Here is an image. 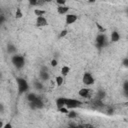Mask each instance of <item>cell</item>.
<instances>
[{
  "instance_id": "obj_21",
  "label": "cell",
  "mask_w": 128,
  "mask_h": 128,
  "mask_svg": "<svg viewBox=\"0 0 128 128\" xmlns=\"http://www.w3.org/2000/svg\"><path fill=\"white\" fill-rule=\"evenodd\" d=\"M123 92L126 96H128V81L127 80L124 81V83H123Z\"/></svg>"
},
{
  "instance_id": "obj_30",
  "label": "cell",
  "mask_w": 128,
  "mask_h": 128,
  "mask_svg": "<svg viewBox=\"0 0 128 128\" xmlns=\"http://www.w3.org/2000/svg\"><path fill=\"white\" fill-rule=\"evenodd\" d=\"M84 128H95L92 124H84Z\"/></svg>"
},
{
  "instance_id": "obj_18",
  "label": "cell",
  "mask_w": 128,
  "mask_h": 128,
  "mask_svg": "<svg viewBox=\"0 0 128 128\" xmlns=\"http://www.w3.org/2000/svg\"><path fill=\"white\" fill-rule=\"evenodd\" d=\"M37 97H38V95H36L35 93H29V94L27 95V99H28L29 102H33L34 100L37 99Z\"/></svg>"
},
{
  "instance_id": "obj_9",
  "label": "cell",
  "mask_w": 128,
  "mask_h": 128,
  "mask_svg": "<svg viewBox=\"0 0 128 128\" xmlns=\"http://www.w3.org/2000/svg\"><path fill=\"white\" fill-rule=\"evenodd\" d=\"M79 96L82 98H89L91 96V90L89 88H81L78 92Z\"/></svg>"
},
{
  "instance_id": "obj_31",
  "label": "cell",
  "mask_w": 128,
  "mask_h": 128,
  "mask_svg": "<svg viewBox=\"0 0 128 128\" xmlns=\"http://www.w3.org/2000/svg\"><path fill=\"white\" fill-rule=\"evenodd\" d=\"M4 20H5V18H4V16H3V15H1V16H0V23H1V24H3V22H4Z\"/></svg>"
},
{
  "instance_id": "obj_3",
  "label": "cell",
  "mask_w": 128,
  "mask_h": 128,
  "mask_svg": "<svg viewBox=\"0 0 128 128\" xmlns=\"http://www.w3.org/2000/svg\"><path fill=\"white\" fill-rule=\"evenodd\" d=\"M82 105V102L80 100H77V99H74V98H67L66 97V105L65 107H67L68 109H75V108H78Z\"/></svg>"
},
{
  "instance_id": "obj_8",
  "label": "cell",
  "mask_w": 128,
  "mask_h": 128,
  "mask_svg": "<svg viewBox=\"0 0 128 128\" xmlns=\"http://www.w3.org/2000/svg\"><path fill=\"white\" fill-rule=\"evenodd\" d=\"M77 21V15L76 14H67L65 17V22L68 25H71Z\"/></svg>"
},
{
  "instance_id": "obj_24",
  "label": "cell",
  "mask_w": 128,
  "mask_h": 128,
  "mask_svg": "<svg viewBox=\"0 0 128 128\" xmlns=\"http://www.w3.org/2000/svg\"><path fill=\"white\" fill-rule=\"evenodd\" d=\"M122 65H123L125 68H128V57H126V58H124V59L122 60Z\"/></svg>"
},
{
  "instance_id": "obj_10",
  "label": "cell",
  "mask_w": 128,
  "mask_h": 128,
  "mask_svg": "<svg viewBox=\"0 0 128 128\" xmlns=\"http://www.w3.org/2000/svg\"><path fill=\"white\" fill-rule=\"evenodd\" d=\"M65 105H66V97H58L56 99V107L58 108V110L65 107Z\"/></svg>"
},
{
  "instance_id": "obj_11",
  "label": "cell",
  "mask_w": 128,
  "mask_h": 128,
  "mask_svg": "<svg viewBox=\"0 0 128 128\" xmlns=\"http://www.w3.org/2000/svg\"><path fill=\"white\" fill-rule=\"evenodd\" d=\"M69 7L68 6H66V5H64V6H58L57 7V12H58V14H60V15H64V14H66L67 15V12L69 11Z\"/></svg>"
},
{
  "instance_id": "obj_4",
  "label": "cell",
  "mask_w": 128,
  "mask_h": 128,
  "mask_svg": "<svg viewBox=\"0 0 128 128\" xmlns=\"http://www.w3.org/2000/svg\"><path fill=\"white\" fill-rule=\"evenodd\" d=\"M82 81H83V83H84L85 85H87V86H91V85L94 84L95 79H94V77L92 76L91 73H89V72H85V73L83 74Z\"/></svg>"
},
{
  "instance_id": "obj_19",
  "label": "cell",
  "mask_w": 128,
  "mask_h": 128,
  "mask_svg": "<svg viewBox=\"0 0 128 128\" xmlns=\"http://www.w3.org/2000/svg\"><path fill=\"white\" fill-rule=\"evenodd\" d=\"M7 51L8 53H15L16 52V48L13 44H8L7 45Z\"/></svg>"
},
{
  "instance_id": "obj_26",
  "label": "cell",
  "mask_w": 128,
  "mask_h": 128,
  "mask_svg": "<svg viewBox=\"0 0 128 128\" xmlns=\"http://www.w3.org/2000/svg\"><path fill=\"white\" fill-rule=\"evenodd\" d=\"M67 33H68V32H67V30H66V29H64V30H62V31L60 32L59 37H60V38H63L64 36H66V35H67Z\"/></svg>"
},
{
  "instance_id": "obj_2",
  "label": "cell",
  "mask_w": 128,
  "mask_h": 128,
  "mask_svg": "<svg viewBox=\"0 0 128 128\" xmlns=\"http://www.w3.org/2000/svg\"><path fill=\"white\" fill-rule=\"evenodd\" d=\"M11 61H12V64L14 65L15 68L17 69H21L24 67V64H25V59L22 55H19V54H14L11 58Z\"/></svg>"
},
{
  "instance_id": "obj_7",
  "label": "cell",
  "mask_w": 128,
  "mask_h": 128,
  "mask_svg": "<svg viewBox=\"0 0 128 128\" xmlns=\"http://www.w3.org/2000/svg\"><path fill=\"white\" fill-rule=\"evenodd\" d=\"M48 25V21L44 16H40L36 18V26L37 27H44Z\"/></svg>"
},
{
  "instance_id": "obj_23",
  "label": "cell",
  "mask_w": 128,
  "mask_h": 128,
  "mask_svg": "<svg viewBox=\"0 0 128 128\" xmlns=\"http://www.w3.org/2000/svg\"><path fill=\"white\" fill-rule=\"evenodd\" d=\"M23 16L22 12H21V9L20 8H16V12H15V17L16 18H21Z\"/></svg>"
},
{
  "instance_id": "obj_14",
  "label": "cell",
  "mask_w": 128,
  "mask_h": 128,
  "mask_svg": "<svg viewBox=\"0 0 128 128\" xmlns=\"http://www.w3.org/2000/svg\"><path fill=\"white\" fill-rule=\"evenodd\" d=\"M55 83H56V85H57L58 87L62 86V84L64 83V77H63L62 75H59V76H57V77L55 78Z\"/></svg>"
},
{
  "instance_id": "obj_15",
  "label": "cell",
  "mask_w": 128,
  "mask_h": 128,
  "mask_svg": "<svg viewBox=\"0 0 128 128\" xmlns=\"http://www.w3.org/2000/svg\"><path fill=\"white\" fill-rule=\"evenodd\" d=\"M39 76H40V79H41L42 81H46V80L49 79V74H48L47 71H40Z\"/></svg>"
},
{
  "instance_id": "obj_27",
  "label": "cell",
  "mask_w": 128,
  "mask_h": 128,
  "mask_svg": "<svg viewBox=\"0 0 128 128\" xmlns=\"http://www.w3.org/2000/svg\"><path fill=\"white\" fill-rule=\"evenodd\" d=\"M59 111H60L61 113H65V114H67V113L69 112V109H68L67 107H63V108L59 109Z\"/></svg>"
},
{
  "instance_id": "obj_6",
  "label": "cell",
  "mask_w": 128,
  "mask_h": 128,
  "mask_svg": "<svg viewBox=\"0 0 128 128\" xmlns=\"http://www.w3.org/2000/svg\"><path fill=\"white\" fill-rule=\"evenodd\" d=\"M29 104H30V108H32V109H40L44 106V102L39 96L33 102H29Z\"/></svg>"
},
{
  "instance_id": "obj_17",
  "label": "cell",
  "mask_w": 128,
  "mask_h": 128,
  "mask_svg": "<svg viewBox=\"0 0 128 128\" xmlns=\"http://www.w3.org/2000/svg\"><path fill=\"white\" fill-rule=\"evenodd\" d=\"M105 95H106V93H105L103 90H99V91L97 92L96 99H97V100H101V101H102V99L105 97Z\"/></svg>"
},
{
  "instance_id": "obj_1",
  "label": "cell",
  "mask_w": 128,
  "mask_h": 128,
  "mask_svg": "<svg viewBox=\"0 0 128 128\" xmlns=\"http://www.w3.org/2000/svg\"><path fill=\"white\" fill-rule=\"evenodd\" d=\"M16 82H17V88H18V94L21 95V94H24L28 91L29 89V85L27 83V81L24 79V78H16Z\"/></svg>"
},
{
  "instance_id": "obj_28",
  "label": "cell",
  "mask_w": 128,
  "mask_h": 128,
  "mask_svg": "<svg viewBox=\"0 0 128 128\" xmlns=\"http://www.w3.org/2000/svg\"><path fill=\"white\" fill-rule=\"evenodd\" d=\"M50 63H51V66H52V67H56V66H57V64H58V62H57V60H56V59H52Z\"/></svg>"
},
{
  "instance_id": "obj_16",
  "label": "cell",
  "mask_w": 128,
  "mask_h": 128,
  "mask_svg": "<svg viewBox=\"0 0 128 128\" xmlns=\"http://www.w3.org/2000/svg\"><path fill=\"white\" fill-rule=\"evenodd\" d=\"M45 13H46V12H45V10H43V9H40V8H35V9H34V14H35L37 17L44 16Z\"/></svg>"
},
{
  "instance_id": "obj_20",
  "label": "cell",
  "mask_w": 128,
  "mask_h": 128,
  "mask_svg": "<svg viewBox=\"0 0 128 128\" xmlns=\"http://www.w3.org/2000/svg\"><path fill=\"white\" fill-rule=\"evenodd\" d=\"M67 116H68V118H70V119H75V118L77 117V113L72 110V111H69V112L67 113Z\"/></svg>"
},
{
  "instance_id": "obj_5",
  "label": "cell",
  "mask_w": 128,
  "mask_h": 128,
  "mask_svg": "<svg viewBox=\"0 0 128 128\" xmlns=\"http://www.w3.org/2000/svg\"><path fill=\"white\" fill-rule=\"evenodd\" d=\"M106 36L104 34H99L96 37V46L98 48H103L106 45Z\"/></svg>"
},
{
  "instance_id": "obj_25",
  "label": "cell",
  "mask_w": 128,
  "mask_h": 128,
  "mask_svg": "<svg viewBox=\"0 0 128 128\" xmlns=\"http://www.w3.org/2000/svg\"><path fill=\"white\" fill-rule=\"evenodd\" d=\"M56 3L58 4V6H64V5H66V1L65 0H57Z\"/></svg>"
},
{
  "instance_id": "obj_13",
  "label": "cell",
  "mask_w": 128,
  "mask_h": 128,
  "mask_svg": "<svg viewBox=\"0 0 128 128\" xmlns=\"http://www.w3.org/2000/svg\"><path fill=\"white\" fill-rule=\"evenodd\" d=\"M69 72H70V67H69V66H63V67L61 68V71H60V73H61V75H62L63 77L67 76V75L69 74Z\"/></svg>"
},
{
  "instance_id": "obj_22",
  "label": "cell",
  "mask_w": 128,
  "mask_h": 128,
  "mask_svg": "<svg viewBox=\"0 0 128 128\" xmlns=\"http://www.w3.org/2000/svg\"><path fill=\"white\" fill-rule=\"evenodd\" d=\"M33 85H34V88L35 89H38V90H41L43 88V85H42V83L40 81H35Z\"/></svg>"
},
{
  "instance_id": "obj_12",
  "label": "cell",
  "mask_w": 128,
  "mask_h": 128,
  "mask_svg": "<svg viewBox=\"0 0 128 128\" xmlns=\"http://www.w3.org/2000/svg\"><path fill=\"white\" fill-rule=\"evenodd\" d=\"M110 39H111L112 42H117V41L120 40V34H119L117 31H113V32L111 33V37H110Z\"/></svg>"
},
{
  "instance_id": "obj_29",
  "label": "cell",
  "mask_w": 128,
  "mask_h": 128,
  "mask_svg": "<svg viewBox=\"0 0 128 128\" xmlns=\"http://www.w3.org/2000/svg\"><path fill=\"white\" fill-rule=\"evenodd\" d=\"M2 128H14V127L12 126V124H11V123H6Z\"/></svg>"
}]
</instances>
